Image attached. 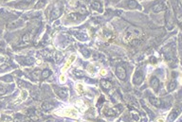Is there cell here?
<instances>
[{"label":"cell","mask_w":182,"mask_h":122,"mask_svg":"<svg viewBox=\"0 0 182 122\" xmlns=\"http://www.w3.org/2000/svg\"><path fill=\"white\" fill-rule=\"evenodd\" d=\"M62 113H63V115L71 117V118H77V117H78V112H77L74 108H67L64 110Z\"/></svg>","instance_id":"1"},{"label":"cell","mask_w":182,"mask_h":122,"mask_svg":"<svg viewBox=\"0 0 182 122\" xmlns=\"http://www.w3.org/2000/svg\"><path fill=\"white\" fill-rule=\"evenodd\" d=\"M116 75H117V77L119 80L124 81L126 78V71L124 67H122V66H118L117 69H116Z\"/></svg>","instance_id":"4"},{"label":"cell","mask_w":182,"mask_h":122,"mask_svg":"<svg viewBox=\"0 0 182 122\" xmlns=\"http://www.w3.org/2000/svg\"><path fill=\"white\" fill-rule=\"evenodd\" d=\"M77 92L79 93V95H82L83 92H84V86H83V84L79 83L78 85H77Z\"/></svg>","instance_id":"10"},{"label":"cell","mask_w":182,"mask_h":122,"mask_svg":"<svg viewBox=\"0 0 182 122\" xmlns=\"http://www.w3.org/2000/svg\"><path fill=\"white\" fill-rule=\"evenodd\" d=\"M176 82H171L169 85V90H174L176 88Z\"/></svg>","instance_id":"13"},{"label":"cell","mask_w":182,"mask_h":122,"mask_svg":"<svg viewBox=\"0 0 182 122\" xmlns=\"http://www.w3.org/2000/svg\"><path fill=\"white\" fill-rule=\"evenodd\" d=\"M6 93V88L4 87V86L0 85V95H2V94H5Z\"/></svg>","instance_id":"14"},{"label":"cell","mask_w":182,"mask_h":122,"mask_svg":"<svg viewBox=\"0 0 182 122\" xmlns=\"http://www.w3.org/2000/svg\"><path fill=\"white\" fill-rule=\"evenodd\" d=\"M102 85L103 86L104 88H106V89H109L111 87V84H110V82H108L106 81H102Z\"/></svg>","instance_id":"11"},{"label":"cell","mask_w":182,"mask_h":122,"mask_svg":"<svg viewBox=\"0 0 182 122\" xmlns=\"http://www.w3.org/2000/svg\"><path fill=\"white\" fill-rule=\"evenodd\" d=\"M166 9L165 8V5L164 3H157L156 4V5H154L153 8H152V11H154V13H160V11H164Z\"/></svg>","instance_id":"5"},{"label":"cell","mask_w":182,"mask_h":122,"mask_svg":"<svg viewBox=\"0 0 182 122\" xmlns=\"http://www.w3.org/2000/svg\"><path fill=\"white\" fill-rule=\"evenodd\" d=\"M75 59H76V57H75V55H71L70 56V58H69V60L67 61V64H65V65L64 66V68H63V71H65V70H67L69 66H70L71 65H72V62L75 61Z\"/></svg>","instance_id":"8"},{"label":"cell","mask_w":182,"mask_h":122,"mask_svg":"<svg viewBox=\"0 0 182 122\" xmlns=\"http://www.w3.org/2000/svg\"><path fill=\"white\" fill-rule=\"evenodd\" d=\"M4 1H5V2H7V1H10V0H4Z\"/></svg>","instance_id":"19"},{"label":"cell","mask_w":182,"mask_h":122,"mask_svg":"<svg viewBox=\"0 0 182 122\" xmlns=\"http://www.w3.org/2000/svg\"><path fill=\"white\" fill-rule=\"evenodd\" d=\"M62 13V10L60 8H55L53 11H52V13H51V16H52V19H55L57 17H59Z\"/></svg>","instance_id":"9"},{"label":"cell","mask_w":182,"mask_h":122,"mask_svg":"<svg viewBox=\"0 0 182 122\" xmlns=\"http://www.w3.org/2000/svg\"><path fill=\"white\" fill-rule=\"evenodd\" d=\"M60 81H61V82H65V75H61V76H60Z\"/></svg>","instance_id":"16"},{"label":"cell","mask_w":182,"mask_h":122,"mask_svg":"<svg viewBox=\"0 0 182 122\" xmlns=\"http://www.w3.org/2000/svg\"><path fill=\"white\" fill-rule=\"evenodd\" d=\"M157 122H165V117H160V118H157Z\"/></svg>","instance_id":"17"},{"label":"cell","mask_w":182,"mask_h":122,"mask_svg":"<svg viewBox=\"0 0 182 122\" xmlns=\"http://www.w3.org/2000/svg\"><path fill=\"white\" fill-rule=\"evenodd\" d=\"M125 7L129 10H141V7L139 6V4L136 1V0H126V5Z\"/></svg>","instance_id":"2"},{"label":"cell","mask_w":182,"mask_h":122,"mask_svg":"<svg viewBox=\"0 0 182 122\" xmlns=\"http://www.w3.org/2000/svg\"><path fill=\"white\" fill-rule=\"evenodd\" d=\"M100 74H102V75H105L106 74V72H105V70H102V71H100Z\"/></svg>","instance_id":"18"},{"label":"cell","mask_w":182,"mask_h":122,"mask_svg":"<svg viewBox=\"0 0 182 122\" xmlns=\"http://www.w3.org/2000/svg\"><path fill=\"white\" fill-rule=\"evenodd\" d=\"M29 37H30V36H29V34H26L25 36L23 37V41H25V42H29V40H30Z\"/></svg>","instance_id":"15"},{"label":"cell","mask_w":182,"mask_h":122,"mask_svg":"<svg viewBox=\"0 0 182 122\" xmlns=\"http://www.w3.org/2000/svg\"><path fill=\"white\" fill-rule=\"evenodd\" d=\"M151 85H152L153 89L155 90V91H157L158 89V86H160V81H158V80L157 78H153L152 81H151Z\"/></svg>","instance_id":"7"},{"label":"cell","mask_w":182,"mask_h":122,"mask_svg":"<svg viewBox=\"0 0 182 122\" xmlns=\"http://www.w3.org/2000/svg\"><path fill=\"white\" fill-rule=\"evenodd\" d=\"M90 6H91V8L94 11H99V13H103V6H102V4H100V2H98V1H93V2H91Z\"/></svg>","instance_id":"6"},{"label":"cell","mask_w":182,"mask_h":122,"mask_svg":"<svg viewBox=\"0 0 182 122\" xmlns=\"http://www.w3.org/2000/svg\"><path fill=\"white\" fill-rule=\"evenodd\" d=\"M139 33H141V31L136 29H134V31H127L126 34H125V36H124L125 41L127 40V39H129L130 41L131 40H134V39H137Z\"/></svg>","instance_id":"3"},{"label":"cell","mask_w":182,"mask_h":122,"mask_svg":"<svg viewBox=\"0 0 182 122\" xmlns=\"http://www.w3.org/2000/svg\"><path fill=\"white\" fill-rule=\"evenodd\" d=\"M49 75H50L49 70H45V71H43V73H42V77H43V78H48Z\"/></svg>","instance_id":"12"}]
</instances>
